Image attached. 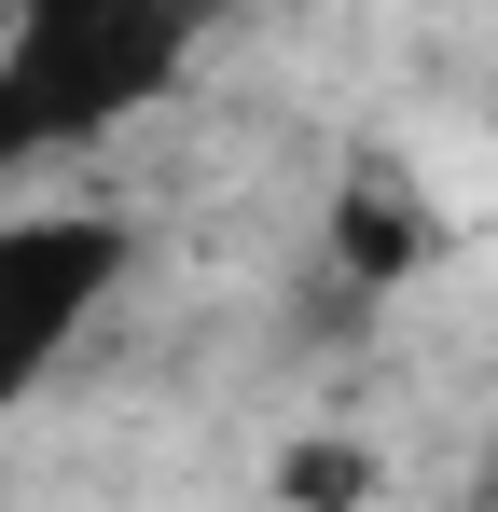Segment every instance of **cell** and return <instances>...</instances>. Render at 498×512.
<instances>
[{"label":"cell","instance_id":"7a4b0ae2","mask_svg":"<svg viewBox=\"0 0 498 512\" xmlns=\"http://www.w3.org/2000/svg\"><path fill=\"white\" fill-rule=\"evenodd\" d=\"M125 263H139L125 208H0V416H28L56 388V360L97 333Z\"/></svg>","mask_w":498,"mask_h":512},{"label":"cell","instance_id":"5b68a950","mask_svg":"<svg viewBox=\"0 0 498 512\" xmlns=\"http://www.w3.org/2000/svg\"><path fill=\"white\" fill-rule=\"evenodd\" d=\"M0 14H14V0H0Z\"/></svg>","mask_w":498,"mask_h":512},{"label":"cell","instance_id":"277c9868","mask_svg":"<svg viewBox=\"0 0 498 512\" xmlns=\"http://www.w3.org/2000/svg\"><path fill=\"white\" fill-rule=\"evenodd\" d=\"M263 499L277 512H374L388 499V457H374L360 429H291V443L263 457Z\"/></svg>","mask_w":498,"mask_h":512},{"label":"cell","instance_id":"6da1fadb","mask_svg":"<svg viewBox=\"0 0 498 512\" xmlns=\"http://www.w3.org/2000/svg\"><path fill=\"white\" fill-rule=\"evenodd\" d=\"M194 42H208V0H14L0 14V167L125 139L153 97H180Z\"/></svg>","mask_w":498,"mask_h":512},{"label":"cell","instance_id":"3957f363","mask_svg":"<svg viewBox=\"0 0 498 512\" xmlns=\"http://www.w3.org/2000/svg\"><path fill=\"white\" fill-rule=\"evenodd\" d=\"M443 236H457V194L415 167V153H346V180H332V208H319V250H332L346 291H415L443 263Z\"/></svg>","mask_w":498,"mask_h":512}]
</instances>
